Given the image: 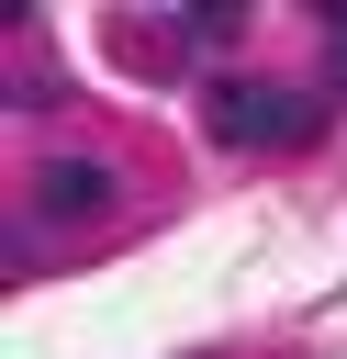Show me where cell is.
Returning <instances> with one entry per match:
<instances>
[{"mask_svg": "<svg viewBox=\"0 0 347 359\" xmlns=\"http://www.w3.org/2000/svg\"><path fill=\"white\" fill-rule=\"evenodd\" d=\"M201 123H213V146H313L325 101L313 90H269V79H213Z\"/></svg>", "mask_w": 347, "mask_h": 359, "instance_id": "6da1fadb", "label": "cell"}, {"mask_svg": "<svg viewBox=\"0 0 347 359\" xmlns=\"http://www.w3.org/2000/svg\"><path fill=\"white\" fill-rule=\"evenodd\" d=\"M101 202H112V168H101V157H45V168H34V213H45V224H90Z\"/></svg>", "mask_w": 347, "mask_h": 359, "instance_id": "7a4b0ae2", "label": "cell"}, {"mask_svg": "<svg viewBox=\"0 0 347 359\" xmlns=\"http://www.w3.org/2000/svg\"><path fill=\"white\" fill-rule=\"evenodd\" d=\"M325 79L347 90V11H325Z\"/></svg>", "mask_w": 347, "mask_h": 359, "instance_id": "3957f363", "label": "cell"}]
</instances>
